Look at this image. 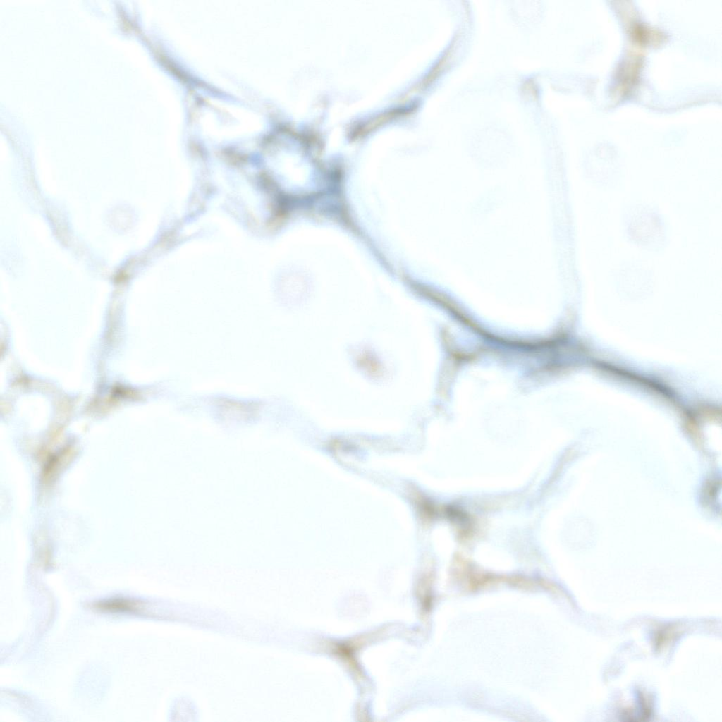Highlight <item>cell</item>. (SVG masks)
Returning <instances> with one entry per match:
<instances>
[{"label": "cell", "instance_id": "1", "mask_svg": "<svg viewBox=\"0 0 722 722\" xmlns=\"http://www.w3.org/2000/svg\"><path fill=\"white\" fill-rule=\"evenodd\" d=\"M90 607L101 613H138L144 610V604L133 599L117 597L92 603Z\"/></svg>", "mask_w": 722, "mask_h": 722}]
</instances>
